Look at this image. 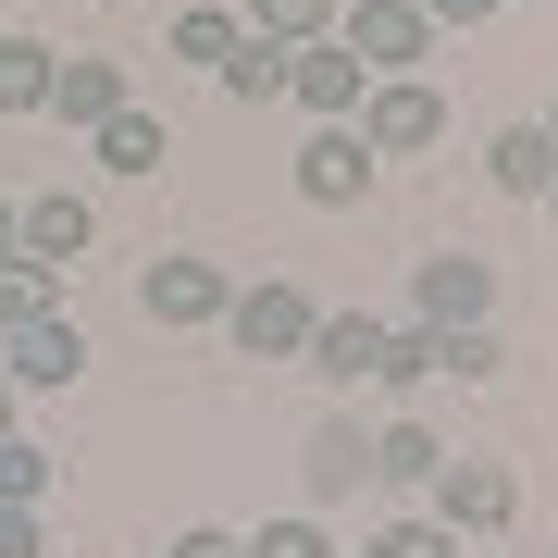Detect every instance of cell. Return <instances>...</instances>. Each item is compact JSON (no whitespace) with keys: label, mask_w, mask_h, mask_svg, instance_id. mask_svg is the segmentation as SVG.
<instances>
[{"label":"cell","mask_w":558,"mask_h":558,"mask_svg":"<svg viewBox=\"0 0 558 558\" xmlns=\"http://www.w3.org/2000/svg\"><path fill=\"white\" fill-rule=\"evenodd\" d=\"M0 112H50V50L38 38H0Z\"/></svg>","instance_id":"obj_23"},{"label":"cell","mask_w":558,"mask_h":558,"mask_svg":"<svg viewBox=\"0 0 558 558\" xmlns=\"http://www.w3.org/2000/svg\"><path fill=\"white\" fill-rule=\"evenodd\" d=\"M38 311H62V274H50V260H0V336H13V323H38Z\"/></svg>","instance_id":"obj_19"},{"label":"cell","mask_w":558,"mask_h":558,"mask_svg":"<svg viewBox=\"0 0 558 558\" xmlns=\"http://www.w3.org/2000/svg\"><path fill=\"white\" fill-rule=\"evenodd\" d=\"M435 373H447V385H497V373H509L497 323H459V336H435Z\"/></svg>","instance_id":"obj_20"},{"label":"cell","mask_w":558,"mask_h":558,"mask_svg":"<svg viewBox=\"0 0 558 558\" xmlns=\"http://www.w3.org/2000/svg\"><path fill=\"white\" fill-rule=\"evenodd\" d=\"M161 558H248V534H223V521H186V534L161 546Z\"/></svg>","instance_id":"obj_27"},{"label":"cell","mask_w":558,"mask_h":558,"mask_svg":"<svg viewBox=\"0 0 558 558\" xmlns=\"http://www.w3.org/2000/svg\"><path fill=\"white\" fill-rule=\"evenodd\" d=\"M373 385H435V336H422V323H385V360H373Z\"/></svg>","instance_id":"obj_26"},{"label":"cell","mask_w":558,"mask_h":558,"mask_svg":"<svg viewBox=\"0 0 558 558\" xmlns=\"http://www.w3.org/2000/svg\"><path fill=\"white\" fill-rule=\"evenodd\" d=\"M360 558H459V534L435 509H398V521H373V534H360Z\"/></svg>","instance_id":"obj_18"},{"label":"cell","mask_w":558,"mask_h":558,"mask_svg":"<svg viewBox=\"0 0 558 558\" xmlns=\"http://www.w3.org/2000/svg\"><path fill=\"white\" fill-rule=\"evenodd\" d=\"M484 174H497L509 199H546V186H558V137H546V124H497V149H484Z\"/></svg>","instance_id":"obj_14"},{"label":"cell","mask_w":558,"mask_h":558,"mask_svg":"<svg viewBox=\"0 0 558 558\" xmlns=\"http://www.w3.org/2000/svg\"><path fill=\"white\" fill-rule=\"evenodd\" d=\"M87 137H100V174H161V112L124 100L112 124H87Z\"/></svg>","instance_id":"obj_17"},{"label":"cell","mask_w":558,"mask_h":558,"mask_svg":"<svg viewBox=\"0 0 558 558\" xmlns=\"http://www.w3.org/2000/svg\"><path fill=\"white\" fill-rule=\"evenodd\" d=\"M13 248L50 260V274H75L87 248H100V199H75V186H38V199H13Z\"/></svg>","instance_id":"obj_7"},{"label":"cell","mask_w":558,"mask_h":558,"mask_svg":"<svg viewBox=\"0 0 558 558\" xmlns=\"http://www.w3.org/2000/svg\"><path fill=\"white\" fill-rule=\"evenodd\" d=\"M311 323H323V299H311V286H286V274H260V286H236V299H223V336H236V360H299V348H311Z\"/></svg>","instance_id":"obj_3"},{"label":"cell","mask_w":558,"mask_h":558,"mask_svg":"<svg viewBox=\"0 0 558 558\" xmlns=\"http://www.w3.org/2000/svg\"><path fill=\"white\" fill-rule=\"evenodd\" d=\"M248 558H336V521H323V509H286V521L248 534Z\"/></svg>","instance_id":"obj_24"},{"label":"cell","mask_w":558,"mask_h":558,"mask_svg":"<svg viewBox=\"0 0 558 558\" xmlns=\"http://www.w3.org/2000/svg\"><path fill=\"white\" fill-rule=\"evenodd\" d=\"M38 546H50V521H38V509H0V558H38Z\"/></svg>","instance_id":"obj_28"},{"label":"cell","mask_w":558,"mask_h":558,"mask_svg":"<svg viewBox=\"0 0 558 558\" xmlns=\"http://www.w3.org/2000/svg\"><path fill=\"white\" fill-rule=\"evenodd\" d=\"M410 323H422V336L497 323V260H472V248H422V274H410Z\"/></svg>","instance_id":"obj_4"},{"label":"cell","mask_w":558,"mask_h":558,"mask_svg":"<svg viewBox=\"0 0 558 558\" xmlns=\"http://www.w3.org/2000/svg\"><path fill=\"white\" fill-rule=\"evenodd\" d=\"M0 509H50V447L38 435H0Z\"/></svg>","instance_id":"obj_22"},{"label":"cell","mask_w":558,"mask_h":558,"mask_svg":"<svg viewBox=\"0 0 558 558\" xmlns=\"http://www.w3.org/2000/svg\"><path fill=\"white\" fill-rule=\"evenodd\" d=\"M299 484H311V509H348L360 484H373V435H360V410H323V422H311Z\"/></svg>","instance_id":"obj_9"},{"label":"cell","mask_w":558,"mask_h":558,"mask_svg":"<svg viewBox=\"0 0 558 558\" xmlns=\"http://www.w3.org/2000/svg\"><path fill=\"white\" fill-rule=\"evenodd\" d=\"M459 558H472V546H459Z\"/></svg>","instance_id":"obj_34"},{"label":"cell","mask_w":558,"mask_h":558,"mask_svg":"<svg viewBox=\"0 0 558 558\" xmlns=\"http://www.w3.org/2000/svg\"><path fill=\"white\" fill-rule=\"evenodd\" d=\"M422 509H435L459 546H484V534H509V521H521V484H509V459H459V447H447L435 484H422Z\"/></svg>","instance_id":"obj_1"},{"label":"cell","mask_w":558,"mask_h":558,"mask_svg":"<svg viewBox=\"0 0 558 558\" xmlns=\"http://www.w3.org/2000/svg\"><path fill=\"white\" fill-rule=\"evenodd\" d=\"M248 38L299 50V38H336V0H248Z\"/></svg>","instance_id":"obj_21"},{"label":"cell","mask_w":558,"mask_h":558,"mask_svg":"<svg viewBox=\"0 0 558 558\" xmlns=\"http://www.w3.org/2000/svg\"><path fill=\"white\" fill-rule=\"evenodd\" d=\"M435 422H385V435H373V484H385V497H422V484H435Z\"/></svg>","instance_id":"obj_15"},{"label":"cell","mask_w":558,"mask_h":558,"mask_svg":"<svg viewBox=\"0 0 558 558\" xmlns=\"http://www.w3.org/2000/svg\"><path fill=\"white\" fill-rule=\"evenodd\" d=\"M137 87H124V62H100V50H50V112L62 124H112Z\"/></svg>","instance_id":"obj_13"},{"label":"cell","mask_w":558,"mask_h":558,"mask_svg":"<svg viewBox=\"0 0 558 558\" xmlns=\"http://www.w3.org/2000/svg\"><path fill=\"white\" fill-rule=\"evenodd\" d=\"M336 38L360 50V75H422L435 25H422V0H336Z\"/></svg>","instance_id":"obj_6"},{"label":"cell","mask_w":558,"mask_h":558,"mask_svg":"<svg viewBox=\"0 0 558 558\" xmlns=\"http://www.w3.org/2000/svg\"><path fill=\"white\" fill-rule=\"evenodd\" d=\"M360 186H373V149H360V124H311V137H299V199H311V211H348Z\"/></svg>","instance_id":"obj_11"},{"label":"cell","mask_w":558,"mask_h":558,"mask_svg":"<svg viewBox=\"0 0 558 558\" xmlns=\"http://www.w3.org/2000/svg\"><path fill=\"white\" fill-rule=\"evenodd\" d=\"M534 124H546V137H558V112H534Z\"/></svg>","instance_id":"obj_32"},{"label":"cell","mask_w":558,"mask_h":558,"mask_svg":"<svg viewBox=\"0 0 558 558\" xmlns=\"http://www.w3.org/2000/svg\"><path fill=\"white\" fill-rule=\"evenodd\" d=\"M0 260H13V199H0Z\"/></svg>","instance_id":"obj_31"},{"label":"cell","mask_w":558,"mask_h":558,"mask_svg":"<svg viewBox=\"0 0 558 558\" xmlns=\"http://www.w3.org/2000/svg\"><path fill=\"white\" fill-rule=\"evenodd\" d=\"M497 0H422V25H484Z\"/></svg>","instance_id":"obj_29"},{"label":"cell","mask_w":558,"mask_h":558,"mask_svg":"<svg viewBox=\"0 0 558 558\" xmlns=\"http://www.w3.org/2000/svg\"><path fill=\"white\" fill-rule=\"evenodd\" d=\"M0 373H13L25 398L75 385V373H87V323H75V311H38V323H13V336H0Z\"/></svg>","instance_id":"obj_8"},{"label":"cell","mask_w":558,"mask_h":558,"mask_svg":"<svg viewBox=\"0 0 558 558\" xmlns=\"http://www.w3.org/2000/svg\"><path fill=\"white\" fill-rule=\"evenodd\" d=\"M13 410H25V385H13V373H0V435H25V422H13Z\"/></svg>","instance_id":"obj_30"},{"label":"cell","mask_w":558,"mask_h":558,"mask_svg":"<svg viewBox=\"0 0 558 558\" xmlns=\"http://www.w3.org/2000/svg\"><path fill=\"white\" fill-rule=\"evenodd\" d=\"M360 87H373V75H360V50H348V38H299V50H286V100H299L311 124H348V112H360Z\"/></svg>","instance_id":"obj_10"},{"label":"cell","mask_w":558,"mask_h":558,"mask_svg":"<svg viewBox=\"0 0 558 558\" xmlns=\"http://www.w3.org/2000/svg\"><path fill=\"white\" fill-rule=\"evenodd\" d=\"M373 360H385V311H323L311 348H299V373H323V385H373Z\"/></svg>","instance_id":"obj_12"},{"label":"cell","mask_w":558,"mask_h":558,"mask_svg":"<svg viewBox=\"0 0 558 558\" xmlns=\"http://www.w3.org/2000/svg\"><path fill=\"white\" fill-rule=\"evenodd\" d=\"M248 38V13H223V0H199V13H174V62H223Z\"/></svg>","instance_id":"obj_25"},{"label":"cell","mask_w":558,"mask_h":558,"mask_svg":"<svg viewBox=\"0 0 558 558\" xmlns=\"http://www.w3.org/2000/svg\"><path fill=\"white\" fill-rule=\"evenodd\" d=\"M211 87H223V100H248V112L286 100V50H274V38H236V50L211 62Z\"/></svg>","instance_id":"obj_16"},{"label":"cell","mask_w":558,"mask_h":558,"mask_svg":"<svg viewBox=\"0 0 558 558\" xmlns=\"http://www.w3.org/2000/svg\"><path fill=\"white\" fill-rule=\"evenodd\" d=\"M223 299H236V274H223V260H186V248H161L149 274H137V311L161 323V336H199V323H223Z\"/></svg>","instance_id":"obj_5"},{"label":"cell","mask_w":558,"mask_h":558,"mask_svg":"<svg viewBox=\"0 0 558 558\" xmlns=\"http://www.w3.org/2000/svg\"><path fill=\"white\" fill-rule=\"evenodd\" d=\"M546 211H558V186H546Z\"/></svg>","instance_id":"obj_33"},{"label":"cell","mask_w":558,"mask_h":558,"mask_svg":"<svg viewBox=\"0 0 558 558\" xmlns=\"http://www.w3.org/2000/svg\"><path fill=\"white\" fill-rule=\"evenodd\" d=\"M348 124H360V149H373V161H410V149L447 137V87H435V75H373Z\"/></svg>","instance_id":"obj_2"}]
</instances>
